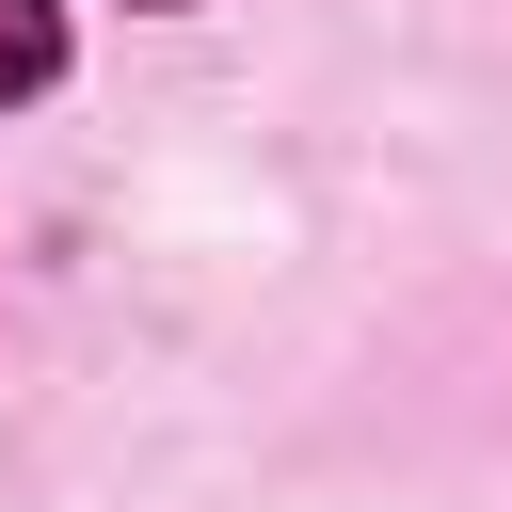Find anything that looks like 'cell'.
Wrapping results in <instances>:
<instances>
[{
    "instance_id": "obj_1",
    "label": "cell",
    "mask_w": 512,
    "mask_h": 512,
    "mask_svg": "<svg viewBox=\"0 0 512 512\" xmlns=\"http://www.w3.org/2000/svg\"><path fill=\"white\" fill-rule=\"evenodd\" d=\"M64 80V0H0V96H48Z\"/></svg>"
}]
</instances>
